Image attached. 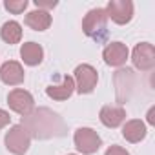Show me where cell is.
<instances>
[{"label":"cell","mask_w":155,"mask_h":155,"mask_svg":"<svg viewBox=\"0 0 155 155\" xmlns=\"http://www.w3.org/2000/svg\"><path fill=\"white\" fill-rule=\"evenodd\" d=\"M20 126H24V130L29 133L31 139H38V140L66 135V122L58 113L51 111L49 108L33 110L29 115L22 117Z\"/></svg>","instance_id":"6da1fadb"},{"label":"cell","mask_w":155,"mask_h":155,"mask_svg":"<svg viewBox=\"0 0 155 155\" xmlns=\"http://www.w3.org/2000/svg\"><path fill=\"white\" fill-rule=\"evenodd\" d=\"M82 31L86 37L93 38L95 42H104L108 37V15L102 8L91 9L86 13L82 20Z\"/></svg>","instance_id":"7a4b0ae2"},{"label":"cell","mask_w":155,"mask_h":155,"mask_svg":"<svg viewBox=\"0 0 155 155\" xmlns=\"http://www.w3.org/2000/svg\"><path fill=\"white\" fill-rule=\"evenodd\" d=\"M4 144H6V150L9 153H13V155H26L29 146H31V137L24 130V126L15 124V126L9 128V131H6Z\"/></svg>","instance_id":"3957f363"},{"label":"cell","mask_w":155,"mask_h":155,"mask_svg":"<svg viewBox=\"0 0 155 155\" xmlns=\"http://www.w3.org/2000/svg\"><path fill=\"white\" fill-rule=\"evenodd\" d=\"M75 91L81 95H90L95 91L99 82V73L91 64H81L75 68Z\"/></svg>","instance_id":"277c9868"},{"label":"cell","mask_w":155,"mask_h":155,"mask_svg":"<svg viewBox=\"0 0 155 155\" xmlns=\"http://www.w3.org/2000/svg\"><path fill=\"white\" fill-rule=\"evenodd\" d=\"M73 142L82 155H93L102 146V139L93 128H79L73 135Z\"/></svg>","instance_id":"5b68a950"},{"label":"cell","mask_w":155,"mask_h":155,"mask_svg":"<svg viewBox=\"0 0 155 155\" xmlns=\"http://www.w3.org/2000/svg\"><path fill=\"white\" fill-rule=\"evenodd\" d=\"M8 106H9L11 111L18 113L20 117H26V115H29L35 110V99H33V95L28 90L15 88L8 95Z\"/></svg>","instance_id":"8992f818"},{"label":"cell","mask_w":155,"mask_h":155,"mask_svg":"<svg viewBox=\"0 0 155 155\" xmlns=\"http://www.w3.org/2000/svg\"><path fill=\"white\" fill-rule=\"evenodd\" d=\"M104 11L108 15V20L111 18L115 24L126 26L133 18V2L131 0H110Z\"/></svg>","instance_id":"52a82bcc"},{"label":"cell","mask_w":155,"mask_h":155,"mask_svg":"<svg viewBox=\"0 0 155 155\" xmlns=\"http://www.w3.org/2000/svg\"><path fill=\"white\" fill-rule=\"evenodd\" d=\"M131 62L139 71H151L155 68V48L150 42H140L131 51Z\"/></svg>","instance_id":"ba28073f"},{"label":"cell","mask_w":155,"mask_h":155,"mask_svg":"<svg viewBox=\"0 0 155 155\" xmlns=\"http://www.w3.org/2000/svg\"><path fill=\"white\" fill-rule=\"evenodd\" d=\"M128 57H130V49H128V46L122 44V42H110V44L104 48V51H102L104 62H106L108 66H113V68L124 66L126 60H128Z\"/></svg>","instance_id":"9c48e42d"},{"label":"cell","mask_w":155,"mask_h":155,"mask_svg":"<svg viewBox=\"0 0 155 155\" xmlns=\"http://www.w3.org/2000/svg\"><path fill=\"white\" fill-rule=\"evenodd\" d=\"M24 77H26L24 68L17 60H8V62H4L2 66H0V81H2L4 84H8V86L22 84Z\"/></svg>","instance_id":"30bf717a"},{"label":"cell","mask_w":155,"mask_h":155,"mask_svg":"<svg viewBox=\"0 0 155 155\" xmlns=\"http://www.w3.org/2000/svg\"><path fill=\"white\" fill-rule=\"evenodd\" d=\"M75 93V81L73 77L69 75H64L62 77V82L60 84H51L46 88V95L53 101H68L71 95Z\"/></svg>","instance_id":"8fae6325"},{"label":"cell","mask_w":155,"mask_h":155,"mask_svg":"<svg viewBox=\"0 0 155 155\" xmlns=\"http://www.w3.org/2000/svg\"><path fill=\"white\" fill-rule=\"evenodd\" d=\"M99 119L106 128H119L126 120V110L122 106H102L99 111Z\"/></svg>","instance_id":"7c38bea8"},{"label":"cell","mask_w":155,"mask_h":155,"mask_svg":"<svg viewBox=\"0 0 155 155\" xmlns=\"http://www.w3.org/2000/svg\"><path fill=\"white\" fill-rule=\"evenodd\" d=\"M146 133H148L146 124H144L140 119H130V120H126L124 126H122V137H124L128 142H133V144L144 140Z\"/></svg>","instance_id":"4fadbf2b"},{"label":"cell","mask_w":155,"mask_h":155,"mask_svg":"<svg viewBox=\"0 0 155 155\" xmlns=\"http://www.w3.org/2000/svg\"><path fill=\"white\" fill-rule=\"evenodd\" d=\"M20 57H22L24 64H28V66H38L42 62V58H44V49L37 42H26L20 48Z\"/></svg>","instance_id":"5bb4252c"},{"label":"cell","mask_w":155,"mask_h":155,"mask_svg":"<svg viewBox=\"0 0 155 155\" xmlns=\"http://www.w3.org/2000/svg\"><path fill=\"white\" fill-rule=\"evenodd\" d=\"M26 26H29L35 31H46L51 26V15H49V11H42V9L29 11L26 15Z\"/></svg>","instance_id":"9a60e30c"},{"label":"cell","mask_w":155,"mask_h":155,"mask_svg":"<svg viewBox=\"0 0 155 155\" xmlns=\"http://www.w3.org/2000/svg\"><path fill=\"white\" fill-rule=\"evenodd\" d=\"M0 38L6 44H18L22 38V26L17 20H8L2 28H0Z\"/></svg>","instance_id":"2e32d148"},{"label":"cell","mask_w":155,"mask_h":155,"mask_svg":"<svg viewBox=\"0 0 155 155\" xmlns=\"http://www.w3.org/2000/svg\"><path fill=\"white\" fill-rule=\"evenodd\" d=\"M28 0H4V8L9 11V13H13V15H20V13H24L26 11V8H28Z\"/></svg>","instance_id":"e0dca14e"},{"label":"cell","mask_w":155,"mask_h":155,"mask_svg":"<svg viewBox=\"0 0 155 155\" xmlns=\"http://www.w3.org/2000/svg\"><path fill=\"white\" fill-rule=\"evenodd\" d=\"M35 6L37 9H42V11H48V9H53L58 6L57 0H35Z\"/></svg>","instance_id":"ac0fdd59"},{"label":"cell","mask_w":155,"mask_h":155,"mask_svg":"<svg viewBox=\"0 0 155 155\" xmlns=\"http://www.w3.org/2000/svg\"><path fill=\"white\" fill-rule=\"evenodd\" d=\"M104 155H130V151L126 148L119 146V144H111V146H108V150L104 151Z\"/></svg>","instance_id":"d6986e66"},{"label":"cell","mask_w":155,"mask_h":155,"mask_svg":"<svg viewBox=\"0 0 155 155\" xmlns=\"http://www.w3.org/2000/svg\"><path fill=\"white\" fill-rule=\"evenodd\" d=\"M9 122H11V117H9V113H8L6 110H2V108H0V130H2V128H6Z\"/></svg>","instance_id":"ffe728a7"},{"label":"cell","mask_w":155,"mask_h":155,"mask_svg":"<svg viewBox=\"0 0 155 155\" xmlns=\"http://www.w3.org/2000/svg\"><path fill=\"white\" fill-rule=\"evenodd\" d=\"M153 113H155V108H150V111H148V122L153 126L155 124V117H153Z\"/></svg>","instance_id":"44dd1931"},{"label":"cell","mask_w":155,"mask_h":155,"mask_svg":"<svg viewBox=\"0 0 155 155\" xmlns=\"http://www.w3.org/2000/svg\"><path fill=\"white\" fill-rule=\"evenodd\" d=\"M68 155H75V153H68Z\"/></svg>","instance_id":"7402d4cb"}]
</instances>
